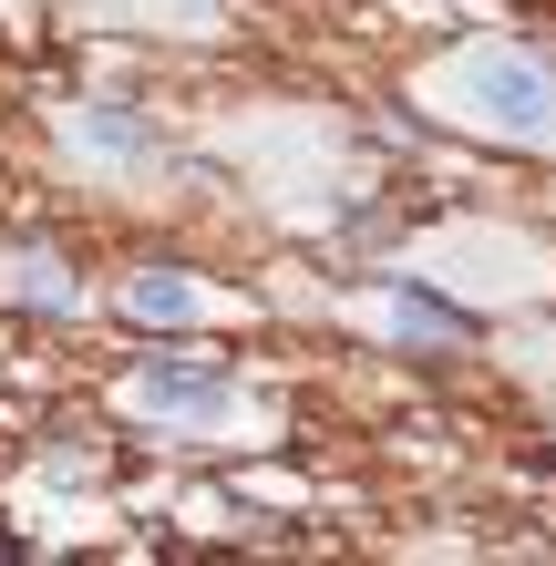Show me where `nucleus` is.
Returning <instances> with one entry per match:
<instances>
[{"mask_svg":"<svg viewBox=\"0 0 556 566\" xmlns=\"http://www.w3.org/2000/svg\"><path fill=\"white\" fill-rule=\"evenodd\" d=\"M464 104L495 135H556V73L526 52H474L464 62Z\"/></svg>","mask_w":556,"mask_h":566,"instance_id":"nucleus-1","label":"nucleus"},{"mask_svg":"<svg viewBox=\"0 0 556 566\" xmlns=\"http://www.w3.org/2000/svg\"><path fill=\"white\" fill-rule=\"evenodd\" d=\"M145 402L155 412H186V422H207V412H227V402H238V381H227V360H207V350H155L145 360Z\"/></svg>","mask_w":556,"mask_h":566,"instance_id":"nucleus-2","label":"nucleus"},{"mask_svg":"<svg viewBox=\"0 0 556 566\" xmlns=\"http://www.w3.org/2000/svg\"><path fill=\"white\" fill-rule=\"evenodd\" d=\"M391 310H402V340H433V350H464V340H474V319L453 310V298H433L422 279H402V289H391Z\"/></svg>","mask_w":556,"mask_h":566,"instance_id":"nucleus-3","label":"nucleus"},{"mask_svg":"<svg viewBox=\"0 0 556 566\" xmlns=\"http://www.w3.org/2000/svg\"><path fill=\"white\" fill-rule=\"evenodd\" d=\"M124 310H135L145 329H186V319H196V289H186L176 269H135V289H124Z\"/></svg>","mask_w":556,"mask_h":566,"instance_id":"nucleus-4","label":"nucleus"},{"mask_svg":"<svg viewBox=\"0 0 556 566\" xmlns=\"http://www.w3.org/2000/svg\"><path fill=\"white\" fill-rule=\"evenodd\" d=\"M83 145L114 155V165H145V155H155V124L124 114V104H93V114H83Z\"/></svg>","mask_w":556,"mask_h":566,"instance_id":"nucleus-5","label":"nucleus"},{"mask_svg":"<svg viewBox=\"0 0 556 566\" xmlns=\"http://www.w3.org/2000/svg\"><path fill=\"white\" fill-rule=\"evenodd\" d=\"M11 298H21V310H73V269H62V258H42V248H31V258H11Z\"/></svg>","mask_w":556,"mask_h":566,"instance_id":"nucleus-6","label":"nucleus"}]
</instances>
